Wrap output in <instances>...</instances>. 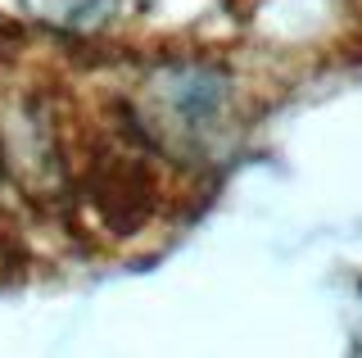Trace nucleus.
<instances>
[{"label":"nucleus","instance_id":"1","mask_svg":"<svg viewBox=\"0 0 362 358\" xmlns=\"http://www.w3.org/2000/svg\"><path fill=\"white\" fill-rule=\"evenodd\" d=\"M154 114L168 122V132H181V137H199V132L218 127V118L226 114V77L173 73L154 105Z\"/></svg>","mask_w":362,"mask_h":358},{"label":"nucleus","instance_id":"2","mask_svg":"<svg viewBox=\"0 0 362 358\" xmlns=\"http://www.w3.org/2000/svg\"><path fill=\"white\" fill-rule=\"evenodd\" d=\"M37 23L59 32H95L118 14V0H18Z\"/></svg>","mask_w":362,"mask_h":358},{"label":"nucleus","instance_id":"3","mask_svg":"<svg viewBox=\"0 0 362 358\" xmlns=\"http://www.w3.org/2000/svg\"><path fill=\"white\" fill-rule=\"evenodd\" d=\"M358 290H362V286H358Z\"/></svg>","mask_w":362,"mask_h":358}]
</instances>
